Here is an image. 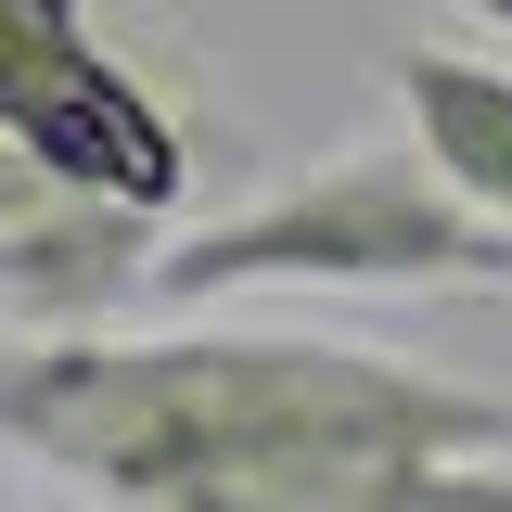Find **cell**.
Here are the masks:
<instances>
[{
  "mask_svg": "<svg viewBox=\"0 0 512 512\" xmlns=\"http://www.w3.org/2000/svg\"><path fill=\"white\" fill-rule=\"evenodd\" d=\"M154 244H167V218L52 180L0 231V333H103V320H128V295H154Z\"/></svg>",
  "mask_w": 512,
  "mask_h": 512,
  "instance_id": "3",
  "label": "cell"
},
{
  "mask_svg": "<svg viewBox=\"0 0 512 512\" xmlns=\"http://www.w3.org/2000/svg\"><path fill=\"white\" fill-rule=\"evenodd\" d=\"M410 282H487L512 295V231L436 180V154L346 141L333 167L256 192L180 244H154V308H244V295H410Z\"/></svg>",
  "mask_w": 512,
  "mask_h": 512,
  "instance_id": "2",
  "label": "cell"
},
{
  "mask_svg": "<svg viewBox=\"0 0 512 512\" xmlns=\"http://www.w3.org/2000/svg\"><path fill=\"white\" fill-rule=\"evenodd\" d=\"M103 64H116V52L90 39L77 0H0V141H39Z\"/></svg>",
  "mask_w": 512,
  "mask_h": 512,
  "instance_id": "5",
  "label": "cell"
},
{
  "mask_svg": "<svg viewBox=\"0 0 512 512\" xmlns=\"http://www.w3.org/2000/svg\"><path fill=\"white\" fill-rule=\"evenodd\" d=\"M436 13H461V26H487V39L512 52V0H436Z\"/></svg>",
  "mask_w": 512,
  "mask_h": 512,
  "instance_id": "7",
  "label": "cell"
},
{
  "mask_svg": "<svg viewBox=\"0 0 512 512\" xmlns=\"http://www.w3.org/2000/svg\"><path fill=\"white\" fill-rule=\"evenodd\" d=\"M397 116H410V141L436 154V180L512 231V64L423 39V52H397Z\"/></svg>",
  "mask_w": 512,
  "mask_h": 512,
  "instance_id": "4",
  "label": "cell"
},
{
  "mask_svg": "<svg viewBox=\"0 0 512 512\" xmlns=\"http://www.w3.org/2000/svg\"><path fill=\"white\" fill-rule=\"evenodd\" d=\"M26 512H77V500H26Z\"/></svg>",
  "mask_w": 512,
  "mask_h": 512,
  "instance_id": "8",
  "label": "cell"
},
{
  "mask_svg": "<svg viewBox=\"0 0 512 512\" xmlns=\"http://www.w3.org/2000/svg\"><path fill=\"white\" fill-rule=\"evenodd\" d=\"M0 448L103 512H512V397L372 333H0Z\"/></svg>",
  "mask_w": 512,
  "mask_h": 512,
  "instance_id": "1",
  "label": "cell"
},
{
  "mask_svg": "<svg viewBox=\"0 0 512 512\" xmlns=\"http://www.w3.org/2000/svg\"><path fill=\"white\" fill-rule=\"evenodd\" d=\"M39 192H52V167H39V154H26V141H0V231H13V218H26V205H39Z\"/></svg>",
  "mask_w": 512,
  "mask_h": 512,
  "instance_id": "6",
  "label": "cell"
}]
</instances>
